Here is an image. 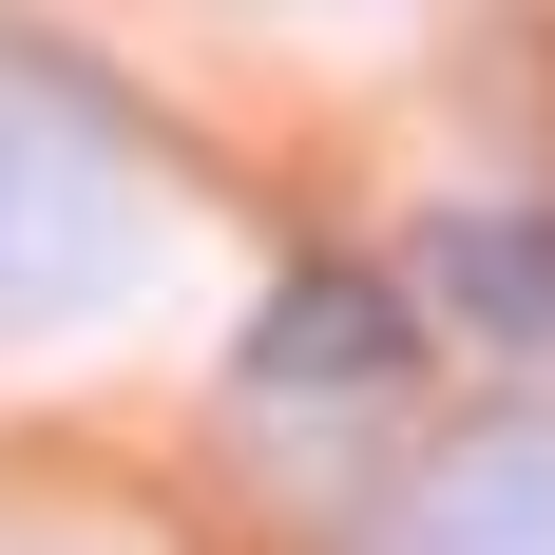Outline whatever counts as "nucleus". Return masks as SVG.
<instances>
[{
	"instance_id": "nucleus-4",
	"label": "nucleus",
	"mask_w": 555,
	"mask_h": 555,
	"mask_svg": "<svg viewBox=\"0 0 555 555\" xmlns=\"http://www.w3.org/2000/svg\"><path fill=\"white\" fill-rule=\"evenodd\" d=\"M422 269H441V307L479 345H555V211H441Z\"/></svg>"
},
{
	"instance_id": "nucleus-2",
	"label": "nucleus",
	"mask_w": 555,
	"mask_h": 555,
	"mask_svg": "<svg viewBox=\"0 0 555 555\" xmlns=\"http://www.w3.org/2000/svg\"><path fill=\"white\" fill-rule=\"evenodd\" d=\"M402 345H422V307H402L384 269H287L269 307H249V345H230V384L249 402H384Z\"/></svg>"
},
{
	"instance_id": "nucleus-1",
	"label": "nucleus",
	"mask_w": 555,
	"mask_h": 555,
	"mask_svg": "<svg viewBox=\"0 0 555 555\" xmlns=\"http://www.w3.org/2000/svg\"><path fill=\"white\" fill-rule=\"evenodd\" d=\"M134 154L77 77H0V326H57V307H115L134 287Z\"/></svg>"
},
{
	"instance_id": "nucleus-3",
	"label": "nucleus",
	"mask_w": 555,
	"mask_h": 555,
	"mask_svg": "<svg viewBox=\"0 0 555 555\" xmlns=\"http://www.w3.org/2000/svg\"><path fill=\"white\" fill-rule=\"evenodd\" d=\"M384 555H555V422H479L460 460H422Z\"/></svg>"
}]
</instances>
